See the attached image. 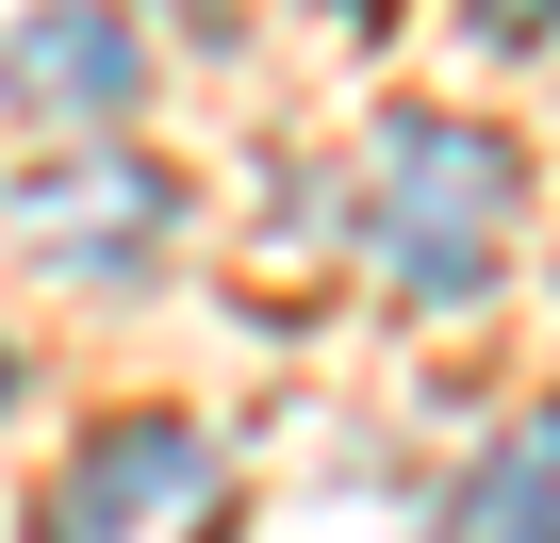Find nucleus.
<instances>
[{"instance_id": "nucleus-1", "label": "nucleus", "mask_w": 560, "mask_h": 543, "mask_svg": "<svg viewBox=\"0 0 560 543\" xmlns=\"http://www.w3.org/2000/svg\"><path fill=\"white\" fill-rule=\"evenodd\" d=\"M511 214H527V165L478 116H380V149H363V263H380L396 314H478L494 263H511Z\"/></svg>"}, {"instance_id": "nucleus-2", "label": "nucleus", "mask_w": 560, "mask_h": 543, "mask_svg": "<svg viewBox=\"0 0 560 543\" xmlns=\"http://www.w3.org/2000/svg\"><path fill=\"white\" fill-rule=\"evenodd\" d=\"M34 543H231V445L198 412H100L34 477Z\"/></svg>"}, {"instance_id": "nucleus-3", "label": "nucleus", "mask_w": 560, "mask_h": 543, "mask_svg": "<svg viewBox=\"0 0 560 543\" xmlns=\"http://www.w3.org/2000/svg\"><path fill=\"white\" fill-rule=\"evenodd\" d=\"M165 231H182V181L149 149H50L18 181V247L50 263V281H83V297H132L165 263Z\"/></svg>"}, {"instance_id": "nucleus-4", "label": "nucleus", "mask_w": 560, "mask_h": 543, "mask_svg": "<svg viewBox=\"0 0 560 543\" xmlns=\"http://www.w3.org/2000/svg\"><path fill=\"white\" fill-rule=\"evenodd\" d=\"M0 99H18L50 149H116V116L149 99V34L116 0H50V17L0 34Z\"/></svg>"}, {"instance_id": "nucleus-5", "label": "nucleus", "mask_w": 560, "mask_h": 543, "mask_svg": "<svg viewBox=\"0 0 560 543\" xmlns=\"http://www.w3.org/2000/svg\"><path fill=\"white\" fill-rule=\"evenodd\" d=\"M445 543H560V396H544V412H511V428L462 461Z\"/></svg>"}, {"instance_id": "nucleus-6", "label": "nucleus", "mask_w": 560, "mask_h": 543, "mask_svg": "<svg viewBox=\"0 0 560 543\" xmlns=\"http://www.w3.org/2000/svg\"><path fill=\"white\" fill-rule=\"evenodd\" d=\"M330 17H363V34H380V17H396V0H330Z\"/></svg>"}]
</instances>
